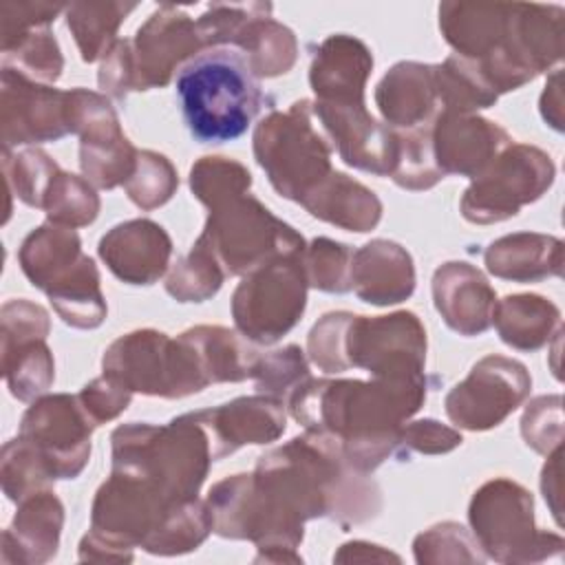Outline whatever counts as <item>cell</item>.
<instances>
[{
	"label": "cell",
	"mask_w": 565,
	"mask_h": 565,
	"mask_svg": "<svg viewBox=\"0 0 565 565\" xmlns=\"http://www.w3.org/2000/svg\"><path fill=\"white\" fill-rule=\"evenodd\" d=\"M177 95L190 135L201 143L238 139L263 106L258 77L243 51L216 46L196 53L177 75Z\"/></svg>",
	"instance_id": "cell-1"
},
{
	"label": "cell",
	"mask_w": 565,
	"mask_h": 565,
	"mask_svg": "<svg viewBox=\"0 0 565 565\" xmlns=\"http://www.w3.org/2000/svg\"><path fill=\"white\" fill-rule=\"evenodd\" d=\"M254 152L276 192L298 203L331 174V146L316 128L313 106L305 99L258 124Z\"/></svg>",
	"instance_id": "cell-2"
},
{
	"label": "cell",
	"mask_w": 565,
	"mask_h": 565,
	"mask_svg": "<svg viewBox=\"0 0 565 565\" xmlns=\"http://www.w3.org/2000/svg\"><path fill=\"white\" fill-rule=\"evenodd\" d=\"M199 243L210 249L225 274H245L276 256L305 252V241L294 227L243 194L210 207Z\"/></svg>",
	"instance_id": "cell-3"
},
{
	"label": "cell",
	"mask_w": 565,
	"mask_h": 565,
	"mask_svg": "<svg viewBox=\"0 0 565 565\" xmlns=\"http://www.w3.org/2000/svg\"><path fill=\"white\" fill-rule=\"evenodd\" d=\"M104 375L128 391L161 397H183L207 384L194 349L181 335L168 340L150 329L119 338L104 355Z\"/></svg>",
	"instance_id": "cell-4"
},
{
	"label": "cell",
	"mask_w": 565,
	"mask_h": 565,
	"mask_svg": "<svg viewBox=\"0 0 565 565\" xmlns=\"http://www.w3.org/2000/svg\"><path fill=\"white\" fill-rule=\"evenodd\" d=\"M307 302V274L302 252L282 254L252 274L234 291L232 313L245 338L271 344L302 316Z\"/></svg>",
	"instance_id": "cell-5"
},
{
	"label": "cell",
	"mask_w": 565,
	"mask_h": 565,
	"mask_svg": "<svg viewBox=\"0 0 565 565\" xmlns=\"http://www.w3.org/2000/svg\"><path fill=\"white\" fill-rule=\"evenodd\" d=\"M554 166L536 148L514 146L499 161L475 177L461 199V212L472 223H497L519 212L523 203L541 196L552 183Z\"/></svg>",
	"instance_id": "cell-6"
},
{
	"label": "cell",
	"mask_w": 565,
	"mask_h": 565,
	"mask_svg": "<svg viewBox=\"0 0 565 565\" xmlns=\"http://www.w3.org/2000/svg\"><path fill=\"white\" fill-rule=\"evenodd\" d=\"M426 333L411 311L393 316L349 318L344 331L347 366H364L375 377L422 375Z\"/></svg>",
	"instance_id": "cell-7"
},
{
	"label": "cell",
	"mask_w": 565,
	"mask_h": 565,
	"mask_svg": "<svg viewBox=\"0 0 565 565\" xmlns=\"http://www.w3.org/2000/svg\"><path fill=\"white\" fill-rule=\"evenodd\" d=\"M93 426L77 397L51 395L24 413L18 437L42 459L51 479H75L88 461Z\"/></svg>",
	"instance_id": "cell-8"
},
{
	"label": "cell",
	"mask_w": 565,
	"mask_h": 565,
	"mask_svg": "<svg viewBox=\"0 0 565 565\" xmlns=\"http://www.w3.org/2000/svg\"><path fill=\"white\" fill-rule=\"evenodd\" d=\"M71 132H79V163L99 188L126 183L137 168V150L121 135L117 115L106 97L86 88L68 93Z\"/></svg>",
	"instance_id": "cell-9"
},
{
	"label": "cell",
	"mask_w": 565,
	"mask_h": 565,
	"mask_svg": "<svg viewBox=\"0 0 565 565\" xmlns=\"http://www.w3.org/2000/svg\"><path fill=\"white\" fill-rule=\"evenodd\" d=\"M530 391L525 366L490 355L472 366L470 375L446 397L448 417L463 428L486 430L512 413Z\"/></svg>",
	"instance_id": "cell-10"
},
{
	"label": "cell",
	"mask_w": 565,
	"mask_h": 565,
	"mask_svg": "<svg viewBox=\"0 0 565 565\" xmlns=\"http://www.w3.org/2000/svg\"><path fill=\"white\" fill-rule=\"evenodd\" d=\"M68 126V93L33 82L2 66V141L42 143L60 139Z\"/></svg>",
	"instance_id": "cell-11"
},
{
	"label": "cell",
	"mask_w": 565,
	"mask_h": 565,
	"mask_svg": "<svg viewBox=\"0 0 565 565\" xmlns=\"http://www.w3.org/2000/svg\"><path fill=\"white\" fill-rule=\"evenodd\" d=\"M201 40L196 22L172 4L159 7L128 46L130 90H146L168 84L174 66L196 55Z\"/></svg>",
	"instance_id": "cell-12"
},
{
	"label": "cell",
	"mask_w": 565,
	"mask_h": 565,
	"mask_svg": "<svg viewBox=\"0 0 565 565\" xmlns=\"http://www.w3.org/2000/svg\"><path fill=\"white\" fill-rule=\"evenodd\" d=\"M470 523L481 545L503 561L532 532V497L508 479L486 483L470 503Z\"/></svg>",
	"instance_id": "cell-13"
},
{
	"label": "cell",
	"mask_w": 565,
	"mask_h": 565,
	"mask_svg": "<svg viewBox=\"0 0 565 565\" xmlns=\"http://www.w3.org/2000/svg\"><path fill=\"white\" fill-rule=\"evenodd\" d=\"M207 435L212 459L243 444H265L285 430V413L274 397H241L214 411L188 413Z\"/></svg>",
	"instance_id": "cell-14"
},
{
	"label": "cell",
	"mask_w": 565,
	"mask_h": 565,
	"mask_svg": "<svg viewBox=\"0 0 565 565\" xmlns=\"http://www.w3.org/2000/svg\"><path fill=\"white\" fill-rule=\"evenodd\" d=\"M373 68L371 51L351 35L327 38L311 64V88L320 106H364V84Z\"/></svg>",
	"instance_id": "cell-15"
},
{
	"label": "cell",
	"mask_w": 565,
	"mask_h": 565,
	"mask_svg": "<svg viewBox=\"0 0 565 565\" xmlns=\"http://www.w3.org/2000/svg\"><path fill=\"white\" fill-rule=\"evenodd\" d=\"M508 141L503 128L481 117H463L446 110L433 124V152L444 174L479 177Z\"/></svg>",
	"instance_id": "cell-16"
},
{
	"label": "cell",
	"mask_w": 565,
	"mask_h": 565,
	"mask_svg": "<svg viewBox=\"0 0 565 565\" xmlns=\"http://www.w3.org/2000/svg\"><path fill=\"white\" fill-rule=\"evenodd\" d=\"M170 252V236L148 218L121 223L99 241V256L108 269L130 285L154 282L166 271Z\"/></svg>",
	"instance_id": "cell-17"
},
{
	"label": "cell",
	"mask_w": 565,
	"mask_h": 565,
	"mask_svg": "<svg viewBox=\"0 0 565 565\" xmlns=\"http://www.w3.org/2000/svg\"><path fill=\"white\" fill-rule=\"evenodd\" d=\"M435 307L446 324L463 335L483 333L494 313V291L468 263H446L433 278Z\"/></svg>",
	"instance_id": "cell-18"
},
{
	"label": "cell",
	"mask_w": 565,
	"mask_h": 565,
	"mask_svg": "<svg viewBox=\"0 0 565 565\" xmlns=\"http://www.w3.org/2000/svg\"><path fill=\"white\" fill-rule=\"evenodd\" d=\"M375 102L380 113L393 126H406L408 130L430 126L437 119V75L435 66L417 62L395 64L377 86Z\"/></svg>",
	"instance_id": "cell-19"
},
{
	"label": "cell",
	"mask_w": 565,
	"mask_h": 565,
	"mask_svg": "<svg viewBox=\"0 0 565 565\" xmlns=\"http://www.w3.org/2000/svg\"><path fill=\"white\" fill-rule=\"evenodd\" d=\"M351 287L371 305H395L415 289L413 260L391 241H371L351 258Z\"/></svg>",
	"instance_id": "cell-20"
},
{
	"label": "cell",
	"mask_w": 565,
	"mask_h": 565,
	"mask_svg": "<svg viewBox=\"0 0 565 565\" xmlns=\"http://www.w3.org/2000/svg\"><path fill=\"white\" fill-rule=\"evenodd\" d=\"M62 503L53 492L38 490L22 499L13 523L4 530L2 556L15 550L13 561L42 563L57 552Z\"/></svg>",
	"instance_id": "cell-21"
},
{
	"label": "cell",
	"mask_w": 565,
	"mask_h": 565,
	"mask_svg": "<svg viewBox=\"0 0 565 565\" xmlns=\"http://www.w3.org/2000/svg\"><path fill=\"white\" fill-rule=\"evenodd\" d=\"M300 203L313 216L351 232L373 230L382 214L377 196L342 172H331Z\"/></svg>",
	"instance_id": "cell-22"
},
{
	"label": "cell",
	"mask_w": 565,
	"mask_h": 565,
	"mask_svg": "<svg viewBox=\"0 0 565 565\" xmlns=\"http://www.w3.org/2000/svg\"><path fill=\"white\" fill-rule=\"evenodd\" d=\"M79 238L73 230L57 225H40L33 230L20 247V265L33 287L49 291L62 280L79 260Z\"/></svg>",
	"instance_id": "cell-23"
},
{
	"label": "cell",
	"mask_w": 565,
	"mask_h": 565,
	"mask_svg": "<svg viewBox=\"0 0 565 565\" xmlns=\"http://www.w3.org/2000/svg\"><path fill=\"white\" fill-rule=\"evenodd\" d=\"M181 338L194 349L207 382H238L252 375L256 351L223 327H196Z\"/></svg>",
	"instance_id": "cell-24"
},
{
	"label": "cell",
	"mask_w": 565,
	"mask_h": 565,
	"mask_svg": "<svg viewBox=\"0 0 565 565\" xmlns=\"http://www.w3.org/2000/svg\"><path fill=\"white\" fill-rule=\"evenodd\" d=\"M60 318L77 329H95L106 318V302L99 291V274L88 256L46 291Z\"/></svg>",
	"instance_id": "cell-25"
},
{
	"label": "cell",
	"mask_w": 565,
	"mask_h": 565,
	"mask_svg": "<svg viewBox=\"0 0 565 565\" xmlns=\"http://www.w3.org/2000/svg\"><path fill=\"white\" fill-rule=\"evenodd\" d=\"M556 247H561V241L541 234L503 236L486 249V265L499 278L532 282L550 274L558 276L550 269V249Z\"/></svg>",
	"instance_id": "cell-26"
},
{
	"label": "cell",
	"mask_w": 565,
	"mask_h": 565,
	"mask_svg": "<svg viewBox=\"0 0 565 565\" xmlns=\"http://www.w3.org/2000/svg\"><path fill=\"white\" fill-rule=\"evenodd\" d=\"M492 318L499 335L514 349H539L554 322L558 309L541 296H508L494 305Z\"/></svg>",
	"instance_id": "cell-27"
},
{
	"label": "cell",
	"mask_w": 565,
	"mask_h": 565,
	"mask_svg": "<svg viewBox=\"0 0 565 565\" xmlns=\"http://www.w3.org/2000/svg\"><path fill=\"white\" fill-rule=\"evenodd\" d=\"M236 44L249 60L256 77H276L296 62L294 33L265 15L254 18Z\"/></svg>",
	"instance_id": "cell-28"
},
{
	"label": "cell",
	"mask_w": 565,
	"mask_h": 565,
	"mask_svg": "<svg viewBox=\"0 0 565 565\" xmlns=\"http://www.w3.org/2000/svg\"><path fill=\"white\" fill-rule=\"evenodd\" d=\"M135 4L121 2H75L66 11L68 29L75 35L84 62H95L110 51L113 35Z\"/></svg>",
	"instance_id": "cell-29"
},
{
	"label": "cell",
	"mask_w": 565,
	"mask_h": 565,
	"mask_svg": "<svg viewBox=\"0 0 565 565\" xmlns=\"http://www.w3.org/2000/svg\"><path fill=\"white\" fill-rule=\"evenodd\" d=\"M2 371L13 397L29 402L53 382V358L44 340H29L2 349Z\"/></svg>",
	"instance_id": "cell-30"
},
{
	"label": "cell",
	"mask_w": 565,
	"mask_h": 565,
	"mask_svg": "<svg viewBox=\"0 0 565 565\" xmlns=\"http://www.w3.org/2000/svg\"><path fill=\"white\" fill-rule=\"evenodd\" d=\"M2 66L33 82H55L62 75L60 46L46 26L33 29L9 46H2Z\"/></svg>",
	"instance_id": "cell-31"
},
{
	"label": "cell",
	"mask_w": 565,
	"mask_h": 565,
	"mask_svg": "<svg viewBox=\"0 0 565 565\" xmlns=\"http://www.w3.org/2000/svg\"><path fill=\"white\" fill-rule=\"evenodd\" d=\"M249 183L252 174L241 163L225 157H203L190 170L192 192L207 207H216L234 196L245 194Z\"/></svg>",
	"instance_id": "cell-32"
},
{
	"label": "cell",
	"mask_w": 565,
	"mask_h": 565,
	"mask_svg": "<svg viewBox=\"0 0 565 565\" xmlns=\"http://www.w3.org/2000/svg\"><path fill=\"white\" fill-rule=\"evenodd\" d=\"M223 276L225 271L221 269L216 258L205 245L196 241L194 249L183 256L168 276L166 289L181 302H201L218 291Z\"/></svg>",
	"instance_id": "cell-33"
},
{
	"label": "cell",
	"mask_w": 565,
	"mask_h": 565,
	"mask_svg": "<svg viewBox=\"0 0 565 565\" xmlns=\"http://www.w3.org/2000/svg\"><path fill=\"white\" fill-rule=\"evenodd\" d=\"M53 223H66L71 227L88 225L95 221L99 199L95 190L75 174L57 172L42 203Z\"/></svg>",
	"instance_id": "cell-34"
},
{
	"label": "cell",
	"mask_w": 565,
	"mask_h": 565,
	"mask_svg": "<svg viewBox=\"0 0 565 565\" xmlns=\"http://www.w3.org/2000/svg\"><path fill=\"white\" fill-rule=\"evenodd\" d=\"M57 172V163L42 150H24L11 159L9 150L4 148L7 188H13L15 196H20L31 207H42Z\"/></svg>",
	"instance_id": "cell-35"
},
{
	"label": "cell",
	"mask_w": 565,
	"mask_h": 565,
	"mask_svg": "<svg viewBox=\"0 0 565 565\" xmlns=\"http://www.w3.org/2000/svg\"><path fill=\"white\" fill-rule=\"evenodd\" d=\"M351 258H353V252L349 249V245H342L329 238H316L307 249V260L302 263L307 282L311 287H318L320 291H331V294L349 291Z\"/></svg>",
	"instance_id": "cell-36"
},
{
	"label": "cell",
	"mask_w": 565,
	"mask_h": 565,
	"mask_svg": "<svg viewBox=\"0 0 565 565\" xmlns=\"http://www.w3.org/2000/svg\"><path fill=\"white\" fill-rule=\"evenodd\" d=\"M177 185L179 179L174 174V168L163 154L150 150L137 152V168L132 177L126 181V190L132 203H137L143 210H152L166 203Z\"/></svg>",
	"instance_id": "cell-37"
},
{
	"label": "cell",
	"mask_w": 565,
	"mask_h": 565,
	"mask_svg": "<svg viewBox=\"0 0 565 565\" xmlns=\"http://www.w3.org/2000/svg\"><path fill=\"white\" fill-rule=\"evenodd\" d=\"M256 388L271 393L276 397L296 391L305 380H309L307 362L298 347H285L265 358H258L252 371Z\"/></svg>",
	"instance_id": "cell-38"
},
{
	"label": "cell",
	"mask_w": 565,
	"mask_h": 565,
	"mask_svg": "<svg viewBox=\"0 0 565 565\" xmlns=\"http://www.w3.org/2000/svg\"><path fill=\"white\" fill-rule=\"evenodd\" d=\"M49 333V316L40 305L24 298L9 300L2 307V349L29 340H44Z\"/></svg>",
	"instance_id": "cell-39"
},
{
	"label": "cell",
	"mask_w": 565,
	"mask_h": 565,
	"mask_svg": "<svg viewBox=\"0 0 565 565\" xmlns=\"http://www.w3.org/2000/svg\"><path fill=\"white\" fill-rule=\"evenodd\" d=\"M77 402L88 415V419L95 426H99L102 422H108L117 417L121 411H126V406L130 404V391L115 382L113 377L104 375L86 384L84 391L77 395Z\"/></svg>",
	"instance_id": "cell-40"
},
{
	"label": "cell",
	"mask_w": 565,
	"mask_h": 565,
	"mask_svg": "<svg viewBox=\"0 0 565 565\" xmlns=\"http://www.w3.org/2000/svg\"><path fill=\"white\" fill-rule=\"evenodd\" d=\"M62 9V4L49 2H2V46H9L33 29L46 26Z\"/></svg>",
	"instance_id": "cell-41"
},
{
	"label": "cell",
	"mask_w": 565,
	"mask_h": 565,
	"mask_svg": "<svg viewBox=\"0 0 565 565\" xmlns=\"http://www.w3.org/2000/svg\"><path fill=\"white\" fill-rule=\"evenodd\" d=\"M397 444H408L417 452H448L461 444V435L441 426L435 419L413 422L399 433Z\"/></svg>",
	"instance_id": "cell-42"
}]
</instances>
